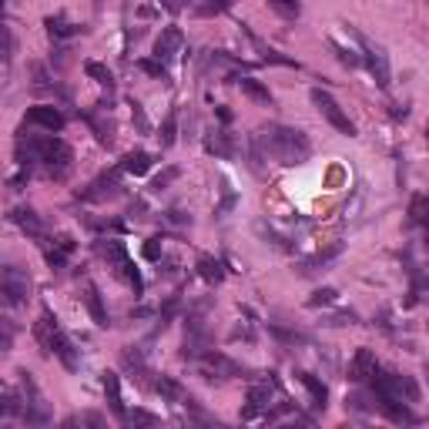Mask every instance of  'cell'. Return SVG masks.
I'll use <instances>...</instances> for the list:
<instances>
[{"label":"cell","mask_w":429,"mask_h":429,"mask_svg":"<svg viewBox=\"0 0 429 429\" xmlns=\"http://www.w3.org/2000/svg\"><path fill=\"white\" fill-rule=\"evenodd\" d=\"M34 339L41 342V353L57 355L67 369H77V366H81V359H77V353H74V342L61 332L57 319L51 315V308H44V315L34 322Z\"/></svg>","instance_id":"obj_1"},{"label":"cell","mask_w":429,"mask_h":429,"mask_svg":"<svg viewBox=\"0 0 429 429\" xmlns=\"http://www.w3.org/2000/svg\"><path fill=\"white\" fill-rule=\"evenodd\" d=\"M262 141H265V154H272L278 165H302L312 151L308 138L295 127H269V134Z\"/></svg>","instance_id":"obj_2"},{"label":"cell","mask_w":429,"mask_h":429,"mask_svg":"<svg viewBox=\"0 0 429 429\" xmlns=\"http://www.w3.org/2000/svg\"><path fill=\"white\" fill-rule=\"evenodd\" d=\"M98 249V255L101 258H107V265H114L121 275L134 285V292L141 295V289H145V282H141V272L134 269V262H131V255H127V249H125V242H118V238H104V242H98L94 245Z\"/></svg>","instance_id":"obj_3"},{"label":"cell","mask_w":429,"mask_h":429,"mask_svg":"<svg viewBox=\"0 0 429 429\" xmlns=\"http://www.w3.org/2000/svg\"><path fill=\"white\" fill-rule=\"evenodd\" d=\"M312 104L319 107V114H322V118H326V121L335 127L339 134H346V138H353V134H355V125L349 121V114L339 107V101H335L332 94H326V91H319V87H315V91H312Z\"/></svg>","instance_id":"obj_4"},{"label":"cell","mask_w":429,"mask_h":429,"mask_svg":"<svg viewBox=\"0 0 429 429\" xmlns=\"http://www.w3.org/2000/svg\"><path fill=\"white\" fill-rule=\"evenodd\" d=\"M0 292H3V302L7 305L27 302V292H30V278H27V272H21L17 265H7L3 275H0Z\"/></svg>","instance_id":"obj_5"},{"label":"cell","mask_w":429,"mask_h":429,"mask_svg":"<svg viewBox=\"0 0 429 429\" xmlns=\"http://www.w3.org/2000/svg\"><path fill=\"white\" fill-rule=\"evenodd\" d=\"M71 161H74V154H71V148L61 141V138H51V151H48V158H44V165H48V175L51 178H67V171H71Z\"/></svg>","instance_id":"obj_6"},{"label":"cell","mask_w":429,"mask_h":429,"mask_svg":"<svg viewBox=\"0 0 429 429\" xmlns=\"http://www.w3.org/2000/svg\"><path fill=\"white\" fill-rule=\"evenodd\" d=\"M198 369H202V376L205 379H231V376H238V366L228 359V355H222V353H208V355H202V362H198Z\"/></svg>","instance_id":"obj_7"},{"label":"cell","mask_w":429,"mask_h":429,"mask_svg":"<svg viewBox=\"0 0 429 429\" xmlns=\"http://www.w3.org/2000/svg\"><path fill=\"white\" fill-rule=\"evenodd\" d=\"M376 373H379L376 355L369 353V349H359V353L353 355V366H349V379H353V382H373Z\"/></svg>","instance_id":"obj_8"},{"label":"cell","mask_w":429,"mask_h":429,"mask_svg":"<svg viewBox=\"0 0 429 429\" xmlns=\"http://www.w3.org/2000/svg\"><path fill=\"white\" fill-rule=\"evenodd\" d=\"M181 44H185L181 30H178V27H165L161 37L154 41V57H158V61H171V57H178Z\"/></svg>","instance_id":"obj_9"},{"label":"cell","mask_w":429,"mask_h":429,"mask_svg":"<svg viewBox=\"0 0 429 429\" xmlns=\"http://www.w3.org/2000/svg\"><path fill=\"white\" fill-rule=\"evenodd\" d=\"M118 188H121V185H118V171L94 178V181L87 185V191H84V202H104V198H114Z\"/></svg>","instance_id":"obj_10"},{"label":"cell","mask_w":429,"mask_h":429,"mask_svg":"<svg viewBox=\"0 0 429 429\" xmlns=\"http://www.w3.org/2000/svg\"><path fill=\"white\" fill-rule=\"evenodd\" d=\"M27 121L37 127H48V131H64V114L57 111V107H48V104H41V107H30L27 111Z\"/></svg>","instance_id":"obj_11"},{"label":"cell","mask_w":429,"mask_h":429,"mask_svg":"<svg viewBox=\"0 0 429 429\" xmlns=\"http://www.w3.org/2000/svg\"><path fill=\"white\" fill-rule=\"evenodd\" d=\"M362 48H366V64H369V71L376 77L379 87H389V61H386V54L373 48L369 41H362Z\"/></svg>","instance_id":"obj_12"},{"label":"cell","mask_w":429,"mask_h":429,"mask_svg":"<svg viewBox=\"0 0 429 429\" xmlns=\"http://www.w3.org/2000/svg\"><path fill=\"white\" fill-rule=\"evenodd\" d=\"M84 305H87V312H91V319H94V326H107L111 319H107V308L101 302V292H98V285L94 282H84Z\"/></svg>","instance_id":"obj_13"},{"label":"cell","mask_w":429,"mask_h":429,"mask_svg":"<svg viewBox=\"0 0 429 429\" xmlns=\"http://www.w3.org/2000/svg\"><path fill=\"white\" fill-rule=\"evenodd\" d=\"M104 396H107L111 412H114L118 419H125V423H127L125 403H121V382H118V376H114V373H104Z\"/></svg>","instance_id":"obj_14"},{"label":"cell","mask_w":429,"mask_h":429,"mask_svg":"<svg viewBox=\"0 0 429 429\" xmlns=\"http://www.w3.org/2000/svg\"><path fill=\"white\" fill-rule=\"evenodd\" d=\"M154 393H158L161 399H171V403H188V399H185V389L178 386L175 379H168V376L154 379Z\"/></svg>","instance_id":"obj_15"},{"label":"cell","mask_w":429,"mask_h":429,"mask_svg":"<svg viewBox=\"0 0 429 429\" xmlns=\"http://www.w3.org/2000/svg\"><path fill=\"white\" fill-rule=\"evenodd\" d=\"M148 168H151V154L148 151H131L121 161V171H127V175H148Z\"/></svg>","instance_id":"obj_16"},{"label":"cell","mask_w":429,"mask_h":429,"mask_svg":"<svg viewBox=\"0 0 429 429\" xmlns=\"http://www.w3.org/2000/svg\"><path fill=\"white\" fill-rule=\"evenodd\" d=\"M299 379H302V386L308 389V396H312V406H315V409H326V399H328L326 386L312 376V373H299Z\"/></svg>","instance_id":"obj_17"},{"label":"cell","mask_w":429,"mask_h":429,"mask_svg":"<svg viewBox=\"0 0 429 429\" xmlns=\"http://www.w3.org/2000/svg\"><path fill=\"white\" fill-rule=\"evenodd\" d=\"M10 218H14L17 225L24 228V231L30 235V238H41V235H44V228H41V218H37V215H34L30 208H17V211H14Z\"/></svg>","instance_id":"obj_18"},{"label":"cell","mask_w":429,"mask_h":429,"mask_svg":"<svg viewBox=\"0 0 429 429\" xmlns=\"http://www.w3.org/2000/svg\"><path fill=\"white\" fill-rule=\"evenodd\" d=\"M198 275H202L205 282L215 285V282L225 278V265H222L218 258H211V255H202V258H198Z\"/></svg>","instance_id":"obj_19"},{"label":"cell","mask_w":429,"mask_h":429,"mask_svg":"<svg viewBox=\"0 0 429 429\" xmlns=\"http://www.w3.org/2000/svg\"><path fill=\"white\" fill-rule=\"evenodd\" d=\"M74 252V242L67 238V235H61L57 242H54V249H48V262H51L54 269H61L64 262H67V255Z\"/></svg>","instance_id":"obj_20"},{"label":"cell","mask_w":429,"mask_h":429,"mask_svg":"<svg viewBox=\"0 0 429 429\" xmlns=\"http://www.w3.org/2000/svg\"><path fill=\"white\" fill-rule=\"evenodd\" d=\"M409 218H412V225L429 228V195H412V202H409Z\"/></svg>","instance_id":"obj_21"},{"label":"cell","mask_w":429,"mask_h":429,"mask_svg":"<svg viewBox=\"0 0 429 429\" xmlns=\"http://www.w3.org/2000/svg\"><path fill=\"white\" fill-rule=\"evenodd\" d=\"M238 87H242V94H249L252 101H258V104H272V94H269V87H262L255 77H242L238 81Z\"/></svg>","instance_id":"obj_22"},{"label":"cell","mask_w":429,"mask_h":429,"mask_svg":"<svg viewBox=\"0 0 429 429\" xmlns=\"http://www.w3.org/2000/svg\"><path fill=\"white\" fill-rule=\"evenodd\" d=\"M84 74L91 77V81H98L101 87H114V74H111L104 64H98V61H87V64H84Z\"/></svg>","instance_id":"obj_23"},{"label":"cell","mask_w":429,"mask_h":429,"mask_svg":"<svg viewBox=\"0 0 429 429\" xmlns=\"http://www.w3.org/2000/svg\"><path fill=\"white\" fill-rule=\"evenodd\" d=\"M158 141H161V148H171V145L178 141V114H168V118H165Z\"/></svg>","instance_id":"obj_24"},{"label":"cell","mask_w":429,"mask_h":429,"mask_svg":"<svg viewBox=\"0 0 429 429\" xmlns=\"http://www.w3.org/2000/svg\"><path fill=\"white\" fill-rule=\"evenodd\" d=\"M269 7L275 10L278 17H285V21H295V17H299V10H302V7H299V0H269Z\"/></svg>","instance_id":"obj_25"},{"label":"cell","mask_w":429,"mask_h":429,"mask_svg":"<svg viewBox=\"0 0 429 429\" xmlns=\"http://www.w3.org/2000/svg\"><path fill=\"white\" fill-rule=\"evenodd\" d=\"M48 30H51L54 37H71V34H77V27L67 24L64 17H48Z\"/></svg>","instance_id":"obj_26"},{"label":"cell","mask_w":429,"mask_h":429,"mask_svg":"<svg viewBox=\"0 0 429 429\" xmlns=\"http://www.w3.org/2000/svg\"><path fill=\"white\" fill-rule=\"evenodd\" d=\"M269 399H272V389H269V386H252V389H249V403H252V409L269 406Z\"/></svg>","instance_id":"obj_27"},{"label":"cell","mask_w":429,"mask_h":429,"mask_svg":"<svg viewBox=\"0 0 429 429\" xmlns=\"http://www.w3.org/2000/svg\"><path fill=\"white\" fill-rule=\"evenodd\" d=\"M138 67H141L145 74H151V77H161V81H168V71H165V61H138Z\"/></svg>","instance_id":"obj_28"},{"label":"cell","mask_w":429,"mask_h":429,"mask_svg":"<svg viewBox=\"0 0 429 429\" xmlns=\"http://www.w3.org/2000/svg\"><path fill=\"white\" fill-rule=\"evenodd\" d=\"M208 151L222 154V158H228V154H231V148H228V138L222 134V131H215V138L208 141Z\"/></svg>","instance_id":"obj_29"},{"label":"cell","mask_w":429,"mask_h":429,"mask_svg":"<svg viewBox=\"0 0 429 429\" xmlns=\"http://www.w3.org/2000/svg\"><path fill=\"white\" fill-rule=\"evenodd\" d=\"M14 412H21V403H17V393L7 386L3 389V416H14Z\"/></svg>","instance_id":"obj_30"},{"label":"cell","mask_w":429,"mask_h":429,"mask_svg":"<svg viewBox=\"0 0 429 429\" xmlns=\"http://www.w3.org/2000/svg\"><path fill=\"white\" fill-rule=\"evenodd\" d=\"M77 423H91V426H104V419L98 412H84V416H71V419H64V426H77Z\"/></svg>","instance_id":"obj_31"},{"label":"cell","mask_w":429,"mask_h":429,"mask_svg":"<svg viewBox=\"0 0 429 429\" xmlns=\"http://www.w3.org/2000/svg\"><path fill=\"white\" fill-rule=\"evenodd\" d=\"M127 423H145V426H154L158 419H154L151 412H141V409H138V412H131V416H127Z\"/></svg>","instance_id":"obj_32"},{"label":"cell","mask_w":429,"mask_h":429,"mask_svg":"<svg viewBox=\"0 0 429 429\" xmlns=\"http://www.w3.org/2000/svg\"><path fill=\"white\" fill-rule=\"evenodd\" d=\"M171 178H178V168H168V171H165L161 178H154V191H161V188H165Z\"/></svg>","instance_id":"obj_33"},{"label":"cell","mask_w":429,"mask_h":429,"mask_svg":"<svg viewBox=\"0 0 429 429\" xmlns=\"http://www.w3.org/2000/svg\"><path fill=\"white\" fill-rule=\"evenodd\" d=\"M332 299H335V292H332V289H322V292H315V299L308 305H326V302H332Z\"/></svg>","instance_id":"obj_34"},{"label":"cell","mask_w":429,"mask_h":429,"mask_svg":"<svg viewBox=\"0 0 429 429\" xmlns=\"http://www.w3.org/2000/svg\"><path fill=\"white\" fill-rule=\"evenodd\" d=\"M158 242H161V238H151V242L145 245V255H148L151 262H158V255H161V249H158Z\"/></svg>","instance_id":"obj_35"},{"label":"cell","mask_w":429,"mask_h":429,"mask_svg":"<svg viewBox=\"0 0 429 429\" xmlns=\"http://www.w3.org/2000/svg\"><path fill=\"white\" fill-rule=\"evenodd\" d=\"M131 107H134V121H138V127H141V131H148V118H145L141 104H131Z\"/></svg>","instance_id":"obj_36"},{"label":"cell","mask_w":429,"mask_h":429,"mask_svg":"<svg viewBox=\"0 0 429 429\" xmlns=\"http://www.w3.org/2000/svg\"><path fill=\"white\" fill-rule=\"evenodd\" d=\"M165 7H168V10H171V14H178V10H181V7H178L175 0H165Z\"/></svg>","instance_id":"obj_37"},{"label":"cell","mask_w":429,"mask_h":429,"mask_svg":"<svg viewBox=\"0 0 429 429\" xmlns=\"http://www.w3.org/2000/svg\"><path fill=\"white\" fill-rule=\"evenodd\" d=\"M426 141H429V125H426Z\"/></svg>","instance_id":"obj_38"}]
</instances>
